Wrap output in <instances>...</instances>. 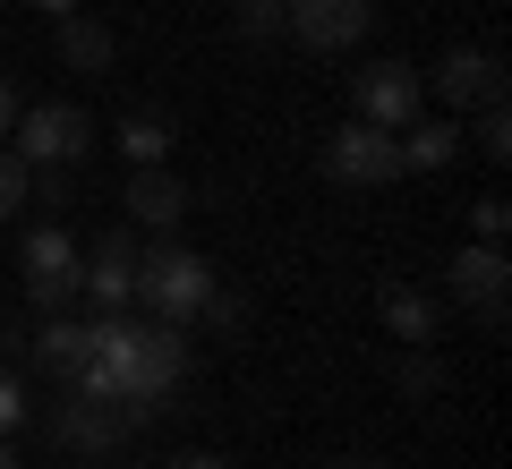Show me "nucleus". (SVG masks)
Returning <instances> with one entry per match:
<instances>
[{
  "mask_svg": "<svg viewBox=\"0 0 512 469\" xmlns=\"http://www.w3.org/2000/svg\"><path fill=\"white\" fill-rule=\"evenodd\" d=\"M419 111H427V69H410V60H367V69L350 77V120L402 137Z\"/></svg>",
  "mask_w": 512,
  "mask_h": 469,
  "instance_id": "3",
  "label": "nucleus"
},
{
  "mask_svg": "<svg viewBox=\"0 0 512 469\" xmlns=\"http://www.w3.org/2000/svg\"><path fill=\"white\" fill-rule=\"evenodd\" d=\"M120 205H128V222H146V231H180L188 222V180H171L163 163H146V171H128Z\"/></svg>",
  "mask_w": 512,
  "mask_h": 469,
  "instance_id": "12",
  "label": "nucleus"
},
{
  "mask_svg": "<svg viewBox=\"0 0 512 469\" xmlns=\"http://www.w3.org/2000/svg\"><path fill=\"white\" fill-rule=\"evenodd\" d=\"M376 26V0H282V35L299 52H350Z\"/></svg>",
  "mask_w": 512,
  "mask_h": 469,
  "instance_id": "6",
  "label": "nucleus"
},
{
  "mask_svg": "<svg viewBox=\"0 0 512 469\" xmlns=\"http://www.w3.org/2000/svg\"><path fill=\"white\" fill-rule=\"evenodd\" d=\"M43 418H52V444L77 452V461H103V452H120V435H128L120 401H94V393H77V384H69V401H52Z\"/></svg>",
  "mask_w": 512,
  "mask_h": 469,
  "instance_id": "9",
  "label": "nucleus"
},
{
  "mask_svg": "<svg viewBox=\"0 0 512 469\" xmlns=\"http://www.w3.org/2000/svg\"><path fill=\"white\" fill-rule=\"evenodd\" d=\"M18 273H26V299L43 307V316H60V307L77 299V239L60 231V222H35L18 248Z\"/></svg>",
  "mask_w": 512,
  "mask_h": 469,
  "instance_id": "7",
  "label": "nucleus"
},
{
  "mask_svg": "<svg viewBox=\"0 0 512 469\" xmlns=\"http://www.w3.org/2000/svg\"><path fill=\"white\" fill-rule=\"evenodd\" d=\"M171 145H180V137H171L163 111H128V120H120V154H128L137 171H146V163H171Z\"/></svg>",
  "mask_w": 512,
  "mask_h": 469,
  "instance_id": "17",
  "label": "nucleus"
},
{
  "mask_svg": "<svg viewBox=\"0 0 512 469\" xmlns=\"http://www.w3.org/2000/svg\"><path fill=\"white\" fill-rule=\"evenodd\" d=\"M333 469H376V461H367V452H350V461H333Z\"/></svg>",
  "mask_w": 512,
  "mask_h": 469,
  "instance_id": "28",
  "label": "nucleus"
},
{
  "mask_svg": "<svg viewBox=\"0 0 512 469\" xmlns=\"http://www.w3.org/2000/svg\"><path fill=\"white\" fill-rule=\"evenodd\" d=\"M0 469H18V452H9V435H0Z\"/></svg>",
  "mask_w": 512,
  "mask_h": 469,
  "instance_id": "29",
  "label": "nucleus"
},
{
  "mask_svg": "<svg viewBox=\"0 0 512 469\" xmlns=\"http://www.w3.org/2000/svg\"><path fill=\"white\" fill-rule=\"evenodd\" d=\"M427 94L453 103V111H487V103H504V60L478 52V43H470V52L453 43V52L436 60V77H427Z\"/></svg>",
  "mask_w": 512,
  "mask_h": 469,
  "instance_id": "10",
  "label": "nucleus"
},
{
  "mask_svg": "<svg viewBox=\"0 0 512 469\" xmlns=\"http://www.w3.org/2000/svg\"><path fill=\"white\" fill-rule=\"evenodd\" d=\"M26 350H35V367H43V376H60V384H69V376H77V359H86V325H60V316H43Z\"/></svg>",
  "mask_w": 512,
  "mask_h": 469,
  "instance_id": "16",
  "label": "nucleus"
},
{
  "mask_svg": "<svg viewBox=\"0 0 512 469\" xmlns=\"http://www.w3.org/2000/svg\"><path fill=\"white\" fill-rule=\"evenodd\" d=\"M393 393H402V401H436L444 393V359L427 342H402V359H393Z\"/></svg>",
  "mask_w": 512,
  "mask_h": 469,
  "instance_id": "18",
  "label": "nucleus"
},
{
  "mask_svg": "<svg viewBox=\"0 0 512 469\" xmlns=\"http://www.w3.org/2000/svg\"><path fill=\"white\" fill-rule=\"evenodd\" d=\"M376 316H384L393 342H436L444 299H436V290H419V282H384V290H376Z\"/></svg>",
  "mask_w": 512,
  "mask_h": 469,
  "instance_id": "13",
  "label": "nucleus"
},
{
  "mask_svg": "<svg viewBox=\"0 0 512 469\" xmlns=\"http://www.w3.org/2000/svg\"><path fill=\"white\" fill-rule=\"evenodd\" d=\"M163 469H231L222 452H180V461H163Z\"/></svg>",
  "mask_w": 512,
  "mask_h": 469,
  "instance_id": "26",
  "label": "nucleus"
},
{
  "mask_svg": "<svg viewBox=\"0 0 512 469\" xmlns=\"http://www.w3.org/2000/svg\"><path fill=\"white\" fill-rule=\"evenodd\" d=\"M470 145H478V154H487V163H512V120H504V103H487V111H478Z\"/></svg>",
  "mask_w": 512,
  "mask_h": 469,
  "instance_id": "19",
  "label": "nucleus"
},
{
  "mask_svg": "<svg viewBox=\"0 0 512 469\" xmlns=\"http://www.w3.org/2000/svg\"><path fill=\"white\" fill-rule=\"evenodd\" d=\"M197 325H214V333H239V325H248V307H239V290H222V282H214V299L197 307Z\"/></svg>",
  "mask_w": 512,
  "mask_h": 469,
  "instance_id": "22",
  "label": "nucleus"
},
{
  "mask_svg": "<svg viewBox=\"0 0 512 469\" xmlns=\"http://www.w3.org/2000/svg\"><path fill=\"white\" fill-rule=\"evenodd\" d=\"M35 9L43 18H69V9H86V0H35Z\"/></svg>",
  "mask_w": 512,
  "mask_h": 469,
  "instance_id": "27",
  "label": "nucleus"
},
{
  "mask_svg": "<svg viewBox=\"0 0 512 469\" xmlns=\"http://www.w3.org/2000/svg\"><path fill=\"white\" fill-rule=\"evenodd\" d=\"M239 35H248V43H274L282 35V0H239Z\"/></svg>",
  "mask_w": 512,
  "mask_h": 469,
  "instance_id": "20",
  "label": "nucleus"
},
{
  "mask_svg": "<svg viewBox=\"0 0 512 469\" xmlns=\"http://www.w3.org/2000/svg\"><path fill=\"white\" fill-rule=\"evenodd\" d=\"M470 231L504 248V231H512V205H504V197H478V205H470Z\"/></svg>",
  "mask_w": 512,
  "mask_h": 469,
  "instance_id": "23",
  "label": "nucleus"
},
{
  "mask_svg": "<svg viewBox=\"0 0 512 469\" xmlns=\"http://www.w3.org/2000/svg\"><path fill=\"white\" fill-rule=\"evenodd\" d=\"M444 290H453V299L470 307L478 325H504V299H512V256L495 248V239H470V248H453V273H444Z\"/></svg>",
  "mask_w": 512,
  "mask_h": 469,
  "instance_id": "8",
  "label": "nucleus"
},
{
  "mask_svg": "<svg viewBox=\"0 0 512 469\" xmlns=\"http://www.w3.org/2000/svg\"><path fill=\"white\" fill-rule=\"evenodd\" d=\"M18 205H26V163L9 154V145H0V222L18 214Z\"/></svg>",
  "mask_w": 512,
  "mask_h": 469,
  "instance_id": "24",
  "label": "nucleus"
},
{
  "mask_svg": "<svg viewBox=\"0 0 512 469\" xmlns=\"http://www.w3.org/2000/svg\"><path fill=\"white\" fill-rule=\"evenodd\" d=\"M188 376V325H137V376H128V427L163 418V401Z\"/></svg>",
  "mask_w": 512,
  "mask_h": 469,
  "instance_id": "4",
  "label": "nucleus"
},
{
  "mask_svg": "<svg viewBox=\"0 0 512 469\" xmlns=\"http://www.w3.org/2000/svg\"><path fill=\"white\" fill-rule=\"evenodd\" d=\"M18 111H26V103H18V86H9V77H0V137H9V128H18Z\"/></svg>",
  "mask_w": 512,
  "mask_h": 469,
  "instance_id": "25",
  "label": "nucleus"
},
{
  "mask_svg": "<svg viewBox=\"0 0 512 469\" xmlns=\"http://www.w3.org/2000/svg\"><path fill=\"white\" fill-rule=\"evenodd\" d=\"M26 418H35V401H26V376H9V367H0V435H18Z\"/></svg>",
  "mask_w": 512,
  "mask_h": 469,
  "instance_id": "21",
  "label": "nucleus"
},
{
  "mask_svg": "<svg viewBox=\"0 0 512 469\" xmlns=\"http://www.w3.org/2000/svg\"><path fill=\"white\" fill-rule=\"evenodd\" d=\"M9 137H18L9 154H18L26 171H69V163H86V154H94V120L77 103H26Z\"/></svg>",
  "mask_w": 512,
  "mask_h": 469,
  "instance_id": "2",
  "label": "nucleus"
},
{
  "mask_svg": "<svg viewBox=\"0 0 512 469\" xmlns=\"http://www.w3.org/2000/svg\"><path fill=\"white\" fill-rule=\"evenodd\" d=\"M0 350H9V333H0Z\"/></svg>",
  "mask_w": 512,
  "mask_h": 469,
  "instance_id": "30",
  "label": "nucleus"
},
{
  "mask_svg": "<svg viewBox=\"0 0 512 469\" xmlns=\"http://www.w3.org/2000/svg\"><path fill=\"white\" fill-rule=\"evenodd\" d=\"M137 299L154 307V325H197V307L214 299V256L180 248V239L137 248Z\"/></svg>",
  "mask_w": 512,
  "mask_h": 469,
  "instance_id": "1",
  "label": "nucleus"
},
{
  "mask_svg": "<svg viewBox=\"0 0 512 469\" xmlns=\"http://www.w3.org/2000/svg\"><path fill=\"white\" fill-rule=\"evenodd\" d=\"M325 180L333 188H393V180H402V145H393V128L342 120L325 137Z\"/></svg>",
  "mask_w": 512,
  "mask_h": 469,
  "instance_id": "5",
  "label": "nucleus"
},
{
  "mask_svg": "<svg viewBox=\"0 0 512 469\" xmlns=\"http://www.w3.org/2000/svg\"><path fill=\"white\" fill-rule=\"evenodd\" d=\"M77 299H94L103 316H128V307H137V239L128 231H111L103 248L77 265Z\"/></svg>",
  "mask_w": 512,
  "mask_h": 469,
  "instance_id": "11",
  "label": "nucleus"
},
{
  "mask_svg": "<svg viewBox=\"0 0 512 469\" xmlns=\"http://www.w3.org/2000/svg\"><path fill=\"white\" fill-rule=\"evenodd\" d=\"M52 26H60V60H69V69L103 77L111 60H120V35H111L103 18H86V9H69V18H52Z\"/></svg>",
  "mask_w": 512,
  "mask_h": 469,
  "instance_id": "14",
  "label": "nucleus"
},
{
  "mask_svg": "<svg viewBox=\"0 0 512 469\" xmlns=\"http://www.w3.org/2000/svg\"><path fill=\"white\" fill-rule=\"evenodd\" d=\"M393 145H402V171H444L461 154V120H410Z\"/></svg>",
  "mask_w": 512,
  "mask_h": 469,
  "instance_id": "15",
  "label": "nucleus"
}]
</instances>
